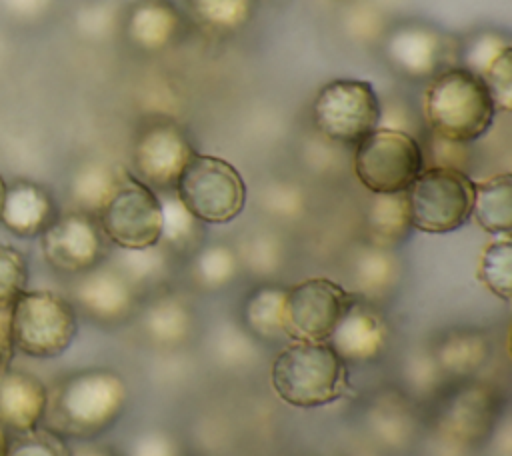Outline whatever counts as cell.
I'll return each mask as SVG.
<instances>
[{
  "instance_id": "4dcf8cb0",
  "label": "cell",
  "mask_w": 512,
  "mask_h": 456,
  "mask_svg": "<svg viewBox=\"0 0 512 456\" xmlns=\"http://www.w3.org/2000/svg\"><path fill=\"white\" fill-rule=\"evenodd\" d=\"M28 284L26 256L8 244H0V316H6Z\"/></svg>"
},
{
  "instance_id": "f1b7e54d",
  "label": "cell",
  "mask_w": 512,
  "mask_h": 456,
  "mask_svg": "<svg viewBox=\"0 0 512 456\" xmlns=\"http://www.w3.org/2000/svg\"><path fill=\"white\" fill-rule=\"evenodd\" d=\"M508 50H512V44L506 34L498 30H478L468 36L460 48V68L482 78Z\"/></svg>"
},
{
  "instance_id": "836d02e7",
  "label": "cell",
  "mask_w": 512,
  "mask_h": 456,
  "mask_svg": "<svg viewBox=\"0 0 512 456\" xmlns=\"http://www.w3.org/2000/svg\"><path fill=\"white\" fill-rule=\"evenodd\" d=\"M254 274H274L282 262V246L270 234L252 236L238 256Z\"/></svg>"
},
{
  "instance_id": "d4e9b609",
  "label": "cell",
  "mask_w": 512,
  "mask_h": 456,
  "mask_svg": "<svg viewBox=\"0 0 512 456\" xmlns=\"http://www.w3.org/2000/svg\"><path fill=\"white\" fill-rule=\"evenodd\" d=\"M284 296L286 288L274 284H264L256 288L244 304V320L248 328L262 338L284 336Z\"/></svg>"
},
{
  "instance_id": "2e32d148",
  "label": "cell",
  "mask_w": 512,
  "mask_h": 456,
  "mask_svg": "<svg viewBox=\"0 0 512 456\" xmlns=\"http://www.w3.org/2000/svg\"><path fill=\"white\" fill-rule=\"evenodd\" d=\"M386 342V320L366 304L354 300L326 344L344 362H368L382 354Z\"/></svg>"
},
{
  "instance_id": "ab89813d",
  "label": "cell",
  "mask_w": 512,
  "mask_h": 456,
  "mask_svg": "<svg viewBox=\"0 0 512 456\" xmlns=\"http://www.w3.org/2000/svg\"><path fill=\"white\" fill-rule=\"evenodd\" d=\"M412 110L400 102V100H388L380 104V118H378V128H388V130H400V132H410L412 130ZM412 134V132H410Z\"/></svg>"
},
{
  "instance_id": "3957f363",
  "label": "cell",
  "mask_w": 512,
  "mask_h": 456,
  "mask_svg": "<svg viewBox=\"0 0 512 456\" xmlns=\"http://www.w3.org/2000/svg\"><path fill=\"white\" fill-rule=\"evenodd\" d=\"M276 396L296 408H318L350 394L346 362L326 342H292L274 360Z\"/></svg>"
},
{
  "instance_id": "4fadbf2b",
  "label": "cell",
  "mask_w": 512,
  "mask_h": 456,
  "mask_svg": "<svg viewBox=\"0 0 512 456\" xmlns=\"http://www.w3.org/2000/svg\"><path fill=\"white\" fill-rule=\"evenodd\" d=\"M444 40L438 30L406 22L384 32V56L388 64L402 76L424 80L442 72Z\"/></svg>"
},
{
  "instance_id": "bcb514c9",
  "label": "cell",
  "mask_w": 512,
  "mask_h": 456,
  "mask_svg": "<svg viewBox=\"0 0 512 456\" xmlns=\"http://www.w3.org/2000/svg\"><path fill=\"white\" fill-rule=\"evenodd\" d=\"M6 182H4V178L0 176V212H2V204H4V196H6Z\"/></svg>"
},
{
  "instance_id": "d6a6232c",
  "label": "cell",
  "mask_w": 512,
  "mask_h": 456,
  "mask_svg": "<svg viewBox=\"0 0 512 456\" xmlns=\"http://www.w3.org/2000/svg\"><path fill=\"white\" fill-rule=\"evenodd\" d=\"M132 284L158 278L166 270V256L156 246L142 250H124L122 266L118 268Z\"/></svg>"
},
{
  "instance_id": "7402d4cb",
  "label": "cell",
  "mask_w": 512,
  "mask_h": 456,
  "mask_svg": "<svg viewBox=\"0 0 512 456\" xmlns=\"http://www.w3.org/2000/svg\"><path fill=\"white\" fill-rule=\"evenodd\" d=\"M258 0H186L190 20L206 34L230 36L248 26Z\"/></svg>"
},
{
  "instance_id": "4316f807",
  "label": "cell",
  "mask_w": 512,
  "mask_h": 456,
  "mask_svg": "<svg viewBox=\"0 0 512 456\" xmlns=\"http://www.w3.org/2000/svg\"><path fill=\"white\" fill-rule=\"evenodd\" d=\"M488 342L478 332H454L438 348V364L452 374H468L482 366Z\"/></svg>"
},
{
  "instance_id": "83f0119b",
  "label": "cell",
  "mask_w": 512,
  "mask_h": 456,
  "mask_svg": "<svg viewBox=\"0 0 512 456\" xmlns=\"http://www.w3.org/2000/svg\"><path fill=\"white\" fill-rule=\"evenodd\" d=\"M478 280L498 298L510 300L512 294V242L508 234H500L490 242L478 266Z\"/></svg>"
},
{
  "instance_id": "9c48e42d",
  "label": "cell",
  "mask_w": 512,
  "mask_h": 456,
  "mask_svg": "<svg viewBox=\"0 0 512 456\" xmlns=\"http://www.w3.org/2000/svg\"><path fill=\"white\" fill-rule=\"evenodd\" d=\"M356 298L330 278H306L284 296V336L294 342H328Z\"/></svg>"
},
{
  "instance_id": "cb8c5ba5",
  "label": "cell",
  "mask_w": 512,
  "mask_h": 456,
  "mask_svg": "<svg viewBox=\"0 0 512 456\" xmlns=\"http://www.w3.org/2000/svg\"><path fill=\"white\" fill-rule=\"evenodd\" d=\"M398 276V262L388 248L368 246L352 264V280L360 294L378 296L384 294Z\"/></svg>"
},
{
  "instance_id": "74e56055",
  "label": "cell",
  "mask_w": 512,
  "mask_h": 456,
  "mask_svg": "<svg viewBox=\"0 0 512 456\" xmlns=\"http://www.w3.org/2000/svg\"><path fill=\"white\" fill-rule=\"evenodd\" d=\"M346 28L358 40H374L384 34L382 16L370 4L354 6L346 16Z\"/></svg>"
},
{
  "instance_id": "d6986e66",
  "label": "cell",
  "mask_w": 512,
  "mask_h": 456,
  "mask_svg": "<svg viewBox=\"0 0 512 456\" xmlns=\"http://www.w3.org/2000/svg\"><path fill=\"white\" fill-rule=\"evenodd\" d=\"M368 242L378 248H394L412 230L406 192L374 194L364 218Z\"/></svg>"
},
{
  "instance_id": "ffe728a7",
  "label": "cell",
  "mask_w": 512,
  "mask_h": 456,
  "mask_svg": "<svg viewBox=\"0 0 512 456\" xmlns=\"http://www.w3.org/2000/svg\"><path fill=\"white\" fill-rule=\"evenodd\" d=\"M126 178V172L106 162L82 164L70 180V200L78 212L98 218L106 202Z\"/></svg>"
},
{
  "instance_id": "5b68a950",
  "label": "cell",
  "mask_w": 512,
  "mask_h": 456,
  "mask_svg": "<svg viewBox=\"0 0 512 456\" xmlns=\"http://www.w3.org/2000/svg\"><path fill=\"white\" fill-rule=\"evenodd\" d=\"M176 196L202 224L232 222L246 204V184L242 174L224 158L194 154L182 170Z\"/></svg>"
},
{
  "instance_id": "30bf717a",
  "label": "cell",
  "mask_w": 512,
  "mask_h": 456,
  "mask_svg": "<svg viewBox=\"0 0 512 456\" xmlns=\"http://www.w3.org/2000/svg\"><path fill=\"white\" fill-rule=\"evenodd\" d=\"M104 236L122 250H142L160 244L162 210L158 192L126 174L98 214Z\"/></svg>"
},
{
  "instance_id": "60d3db41",
  "label": "cell",
  "mask_w": 512,
  "mask_h": 456,
  "mask_svg": "<svg viewBox=\"0 0 512 456\" xmlns=\"http://www.w3.org/2000/svg\"><path fill=\"white\" fill-rule=\"evenodd\" d=\"M2 2H4V8L20 20H34L42 16L52 4V0H2Z\"/></svg>"
},
{
  "instance_id": "6da1fadb",
  "label": "cell",
  "mask_w": 512,
  "mask_h": 456,
  "mask_svg": "<svg viewBox=\"0 0 512 456\" xmlns=\"http://www.w3.org/2000/svg\"><path fill=\"white\" fill-rule=\"evenodd\" d=\"M128 388L120 374L106 368H88L66 374L48 388L44 428L62 438L88 440L122 416Z\"/></svg>"
},
{
  "instance_id": "7bdbcfd3",
  "label": "cell",
  "mask_w": 512,
  "mask_h": 456,
  "mask_svg": "<svg viewBox=\"0 0 512 456\" xmlns=\"http://www.w3.org/2000/svg\"><path fill=\"white\" fill-rule=\"evenodd\" d=\"M12 354H14V344H12V338H10L8 314H6V316H0V374L4 370H8Z\"/></svg>"
},
{
  "instance_id": "8992f818",
  "label": "cell",
  "mask_w": 512,
  "mask_h": 456,
  "mask_svg": "<svg viewBox=\"0 0 512 456\" xmlns=\"http://www.w3.org/2000/svg\"><path fill=\"white\" fill-rule=\"evenodd\" d=\"M412 228L426 234L454 232L472 216L474 182L464 170L424 168L406 190Z\"/></svg>"
},
{
  "instance_id": "52a82bcc",
  "label": "cell",
  "mask_w": 512,
  "mask_h": 456,
  "mask_svg": "<svg viewBox=\"0 0 512 456\" xmlns=\"http://www.w3.org/2000/svg\"><path fill=\"white\" fill-rule=\"evenodd\" d=\"M424 170V152L410 132L376 128L354 146V174L372 194L406 192Z\"/></svg>"
},
{
  "instance_id": "5bb4252c",
  "label": "cell",
  "mask_w": 512,
  "mask_h": 456,
  "mask_svg": "<svg viewBox=\"0 0 512 456\" xmlns=\"http://www.w3.org/2000/svg\"><path fill=\"white\" fill-rule=\"evenodd\" d=\"M76 306L100 324L126 320L136 306L134 284L118 268H92L72 288Z\"/></svg>"
},
{
  "instance_id": "8fae6325",
  "label": "cell",
  "mask_w": 512,
  "mask_h": 456,
  "mask_svg": "<svg viewBox=\"0 0 512 456\" xmlns=\"http://www.w3.org/2000/svg\"><path fill=\"white\" fill-rule=\"evenodd\" d=\"M40 250L56 272L80 276L100 266L106 254V236L98 218L72 210L58 214L40 234Z\"/></svg>"
},
{
  "instance_id": "484cf974",
  "label": "cell",
  "mask_w": 512,
  "mask_h": 456,
  "mask_svg": "<svg viewBox=\"0 0 512 456\" xmlns=\"http://www.w3.org/2000/svg\"><path fill=\"white\" fill-rule=\"evenodd\" d=\"M142 324L158 344H178L188 336L192 316L178 298H160L146 310Z\"/></svg>"
},
{
  "instance_id": "ac0fdd59",
  "label": "cell",
  "mask_w": 512,
  "mask_h": 456,
  "mask_svg": "<svg viewBox=\"0 0 512 456\" xmlns=\"http://www.w3.org/2000/svg\"><path fill=\"white\" fill-rule=\"evenodd\" d=\"M58 216L52 194L30 180H18L6 186L0 222L8 232L20 238L40 236Z\"/></svg>"
},
{
  "instance_id": "603a6c76",
  "label": "cell",
  "mask_w": 512,
  "mask_h": 456,
  "mask_svg": "<svg viewBox=\"0 0 512 456\" xmlns=\"http://www.w3.org/2000/svg\"><path fill=\"white\" fill-rule=\"evenodd\" d=\"M162 210L160 242L178 252H188L198 246L202 238V222L182 204L174 190L158 192Z\"/></svg>"
},
{
  "instance_id": "ee69618b",
  "label": "cell",
  "mask_w": 512,
  "mask_h": 456,
  "mask_svg": "<svg viewBox=\"0 0 512 456\" xmlns=\"http://www.w3.org/2000/svg\"><path fill=\"white\" fill-rule=\"evenodd\" d=\"M72 456H116L114 452L106 450V448H98V446H84L72 452Z\"/></svg>"
},
{
  "instance_id": "f6af8a7d",
  "label": "cell",
  "mask_w": 512,
  "mask_h": 456,
  "mask_svg": "<svg viewBox=\"0 0 512 456\" xmlns=\"http://www.w3.org/2000/svg\"><path fill=\"white\" fill-rule=\"evenodd\" d=\"M8 446H10L8 430L0 424V456H6V454H8Z\"/></svg>"
},
{
  "instance_id": "8d00e7d4",
  "label": "cell",
  "mask_w": 512,
  "mask_h": 456,
  "mask_svg": "<svg viewBox=\"0 0 512 456\" xmlns=\"http://www.w3.org/2000/svg\"><path fill=\"white\" fill-rule=\"evenodd\" d=\"M122 22V12L112 2H94L78 12V28L88 36H108Z\"/></svg>"
},
{
  "instance_id": "9a60e30c",
  "label": "cell",
  "mask_w": 512,
  "mask_h": 456,
  "mask_svg": "<svg viewBox=\"0 0 512 456\" xmlns=\"http://www.w3.org/2000/svg\"><path fill=\"white\" fill-rule=\"evenodd\" d=\"M184 16L172 0H134L122 12L120 28L126 40L142 52H160L174 44Z\"/></svg>"
},
{
  "instance_id": "7a4b0ae2",
  "label": "cell",
  "mask_w": 512,
  "mask_h": 456,
  "mask_svg": "<svg viewBox=\"0 0 512 456\" xmlns=\"http://www.w3.org/2000/svg\"><path fill=\"white\" fill-rule=\"evenodd\" d=\"M494 116V100L480 76L458 66L430 78L424 94L430 134L470 144L490 130Z\"/></svg>"
},
{
  "instance_id": "b9f144b4",
  "label": "cell",
  "mask_w": 512,
  "mask_h": 456,
  "mask_svg": "<svg viewBox=\"0 0 512 456\" xmlns=\"http://www.w3.org/2000/svg\"><path fill=\"white\" fill-rule=\"evenodd\" d=\"M136 456H172V448L162 436H150L138 442Z\"/></svg>"
},
{
  "instance_id": "e0dca14e",
  "label": "cell",
  "mask_w": 512,
  "mask_h": 456,
  "mask_svg": "<svg viewBox=\"0 0 512 456\" xmlns=\"http://www.w3.org/2000/svg\"><path fill=\"white\" fill-rule=\"evenodd\" d=\"M48 388L40 378L24 370L0 374V424L16 434L30 432L42 424Z\"/></svg>"
},
{
  "instance_id": "277c9868",
  "label": "cell",
  "mask_w": 512,
  "mask_h": 456,
  "mask_svg": "<svg viewBox=\"0 0 512 456\" xmlns=\"http://www.w3.org/2000/svg\"><path fill=\"white\" fill-rule=\"evenodd\" d=\"M8 330L16 350L32 358H56L76 338V308L50 290H24L8 312Z\"/></svg>"
},
{
  "instance_id": "7c38bea8",
  "label": "cell",
  "mask_w": 512,
  "mask_h": 456,
  "mask_svg": "<svg viewBox=\"0 0 512 456\" xmlns=\"http://www.w3.org/2000/svg\"><path fill=\"white\" fill-rule=\"evenodd\" d=\"M196 154L186 132L170 120L146 124L132 148L136 178L156 192L174 190L182 170Z\"/></svg>"
},
{
  "instance_id": "f546056e",
  "label": "cell",
  "mask_w": 512,
  "mask_h": 456,
  "mask_svg": "<svg viewBox=\"0 0 512 456\" xmlns=\"http://www.w3.org/2000/svg\"><path fill=\"white\" fill-rule=\"evenodd\" d=\"M238 268L240 258L226 244L204 246L194 258V276L204 288H222L230 284Z\"/></svg>"
},
{
  "instance_id": "1f68e13d",
  "label": "cell",
  "mask_w": 512,
  "mask_h": 456,
  "mask_svg": "<svg viewBox=\"0 0 512 456\" xmlns=\"http://www.w3.org/2000/svg\"><path fill=\"white\" fill-rule=\"evenodd\" d=\"M6 456H72V450L66 444V438L38 426L18 434V438L10 442Z\"/></svg>"
},
{
  "instance_id": "ba28073f",
  "label": "cell",
  "mask_w": 512,
  "mask_h": 456,
  "mask_svg": "<svg viewBox=\"0 0 512 456\" xmlns=\"http://www.w3.org/2000/svg\"><path fill=\"white\" fill-rule=\"evenodd\" d=\"M380 96L374 86L358 78L326 82L312 104L316 130L336 144H358L378 128Z\"/></svg>"
},
{
  "instance_id": "e575fe53",
  "label": "cell",
  "mask_w": 512,
  "mask_h": 456,
  "mask_svg": "<svg viewBox=\"0 0 512 456\" xmlns=\"http://www.w3.org/2000/svg\"><path fill=\"white\" fill-rule=\"evenodd\" d=\"M496 110L508 112L512 108V50L504 52L490 70L482 76Z\"/></svg>"
},
{
  "instance_id": "d590c367",
  "label": "cell",
  "mask_w": 512,
  "mask_h": 456,
  "mask_svg": "<svg viewBox=\"0 0 512 456\" xmlns=\"http://www.w3.org/2000/svg\"><path fill=\"white\" fill-rule=\"evenodd\" d=\"M262 204L278 218H296L304 210V194L292 182H276L264 192Z\"/></svg>"
},
{
  "instance_id": "44dd1931",
  "label": "cell",
  "mask_w": 512,
  "mask_h": 456,
  "mask_svg": "<svg viewBox=\"0 0 512 456\" xmlns=\"http://www.w3.org/2000/svg\"><path fill=\"white\" fill-rule=\"evenodd\" d=\"M472 216L490 234H510L512 228V176L496 174L484 182H474Z\"/></svg>"
},
{
  "instance_id": "f35d334b",
  "label": "cell",
  "mask_w": 512,
  "mask_h": 456,
  "mask_svg": "<svg viewBox=\"0 0 512 456\" xmlns=\"http://www.w3.org/2000/svg\"><path fill=\"white\" fill-rule=\"evenodd\" d=\"M466 146L468 144L446 140V138H440L436 134H430V152H432V158H434V166L464 170V166L468 162Z\"/></svg>"
}]
</instances>
